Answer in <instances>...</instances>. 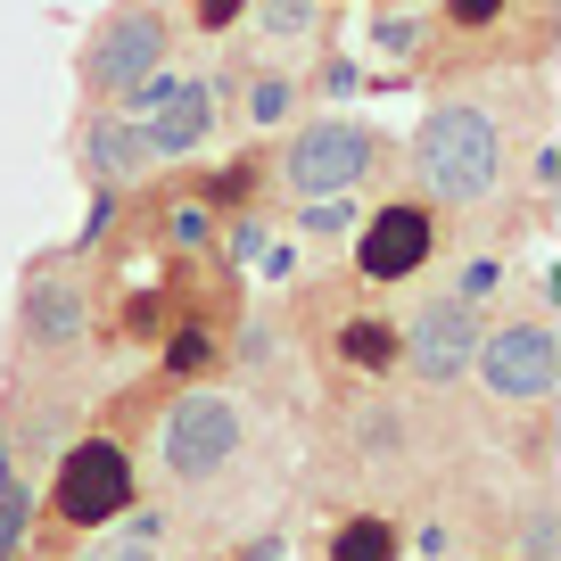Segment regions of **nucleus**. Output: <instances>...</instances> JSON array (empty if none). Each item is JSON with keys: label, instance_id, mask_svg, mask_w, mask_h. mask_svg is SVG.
I'll return each mask as SVG.
<instances>
[{"label": "nucleus", "instance_id": "nucleus-15", "mask_svg": "<svg viewBox=\"0 0 561 561\" xmlns=\"http://www.w3.org/2000/svg\"><path fill=\"white\" fill-rule=\"evenodd\" d=\"M256 25L273 42H306L314 34V0H256Z\"/></svg>", "mask_w": 561, "mask_h": 561}, {"label": "nucleus", "instance_id": "nucleus-13", "mask_svg": "<svg viewBox=\"0 0 561 561\" xmlns=\"http://www.w3.org/2000/svg\"><path fill=\"white\" fill-rule=\"evenodd\" d=\"M339 364L388 371V364H397V331H388V322H347V331H339Z\"/></svg>", "mask_w": 561, "mask_h": 561}, {"label": "nucleus", "instance_id": "nucleus-7", "mask_svg": "<svg viewBox=\"0 0 561 561\" xmlns=\"http://www.w3.org/2000/svg\"><path fill=\"white\" fill-rule=\"evenodd\" d=\"M124 124L140 133V149L149 158H191L198 140H207V124H215V100H207V83L198 75H149L140 91H124Z\"/></svg>", "mask_w": 561, "mask_h": 561}, {"label": "nucleus", "instance_id": "nucleus-5", "mask_svg": "<svg viewBox=\"0 0 561 561\" xmlns=\"http://www.w3.org/2000/svg\"><path fill=\"white\" fill-rule=\"evenodd\" d=\"M165 58H174V25H165V9H149V0H124L116 18L91 34L83 83L100 91V100H124V91H140L149 75H165Z\"/></svg>", "mask_w": 561, "mask_h": 561}, {"label": "nucleus", "instance_id": "nucleus-14", "mask_svg": "<svg viewBox=\"0 0 561 561\" xmlns=\"http://www.w3.org/2000/svg\"><path fill=\"white\" fill-rule=\"evenodd\" d=\"M25 537H34V488H25V479H0V561H18Z\"/></svg>", "mask_w": 561, "mask_h": 561}, {"label": "nucleus", "instance_id": "nucleus-12", "mask_svg": "<svg viewBox=\"0 0 561 561\" xmlns=\"http://www.w3.org/2000/svg\"><path fill=\"white\" fill-rule=\"evenodd\" d=\"M397 553H404V537L380 512H355V520L331 528V561H397Z\"/></svg>", "mask_w": 561, "mask_h": 561}, {"label": "nucleus", "instance_id": "nucleus-16", "mask_svg": "<svg viewBox=\"0 0 561 561\" xmlns=\"http://www.w3.org/2000/svg\"><path fill=\"white\" fill-rule=\"evenodd\" d=\"M289 100H298V91H289V75H264V83L248 91V116H256V124H280V116H289Z\"/></svg>", "mask_w": 561, "mask_h": 561}, {"label": "nucleus", "instance_id": "nucleus-11", "mask_svg": "<svg viewBox=\"0 0 561 561\" xmlns=\"http://www.w3.org/2000/svg\"><path fill=\"white\" fill-rule=\"evenodd\" d=\"M83 165H91V182H140L158 158L140 149V133H133L124 116H100V124L83 133Z\"/></svg>", "mask_w": 561, "mask_h": 561}, {"label": "nucleus", "instance_id": "nucleus-6", "mask_svg": "<svg viewBox=\"0 0 561 561\" xmlns=\"http://www.w3.org/2000/svg\"><path fill=\"white\" fill-rule=\"evenodd\" d=\"M133 495H140V479H133V455H124L116 438H83V446H67V455H58L50 512H58L67 528H107V520H124V512H133Z\"/></svg>", "mask_w": 561, "mask_h": 561}, {"label": "nucleus", "instance_id": "nucleus-17", "mask_svg": "<svg viewBox=\"0 0 561 561\" xmlns=\"http://www.w3.org/2000/svg\"><path fill=\"white\" fill-rule=\"evenodd\" d=\"M512 0H446V25H462V34H479V25H495Z\"/></svg>", "mask_w": 561, "mask_h": 561}, {"label": "nucleus", "instance_id": "nucleus-9", "mask_svg": "<svg viewBox=\"0 0 561 561\" xmlns=\"http://www.w3.org/2000/svg\"><path fill=\"white\" fill-rule=\"evenodd\" d=\"M430 256H438V215L413 207V198L380 207L364 224V240H355V273H364V280H404V273H421Z\"/></svg>", "mask_w": 561, "mask_h": 561}, {"label": "nucleus", "instance_id": "nucleus-18", "mask_svg": "<svg viewBox=\"0 0 561 561\" xmlns=\"http://www.w3.org/2000/svg\"><path fill=\"white\" fill-rule=\"evenodd\" d=\"M83 561H158V545H149V537H124V545H91Z\"/></svg>", "mask_w": 561, "mask_h": 561}, {"label": "nucleus", "instance_id": "nucleus-4", "mask_svg": "<svg viewBox=\"0 0 561 561\" xmlns=\"http://www.w3.org/2000/svg\"><path fill=\"white\" fill-rule=\"evenodd\" d=\"M380 174V133H364V124H298L289 133V149H280V191L289 198H339L355 191V182Z\"/></svg>", "mask_w": 561, "mask_h": 561}, {"label": "nucleus", "instance_id": "nucleus-8", "mask_svg": "<svg viewBox=\"0 0 561 561\" xmlns=\"http://www.w3.org/2000/svg\"><path fill=\"white\" fill-rule=\"evenodd\" d=\"M479 306H462V298H430L413 322L397 331V364L413 371L421 388H446V380H462L471 371V355H479Z\"/></svg>", "mask_w": 561, "mask_h": 561}, {"label": "nucleus", "instance_id": "nucleus-3", "mask_svg": "<svg viewBox=\"0 0 561 561\" xmlns=\"http://www.w3.org/2000/svg\"><path fill=\"white\" fill-rule=\"evenodd\" d=\"M488 404H512V413H537L545 397L561 388V339L545 314H520V322H495L479 331V355H471Z\"/></svg>", "mask_w": 561, "mask_h": 561}, {"label": "nucleus", "instance_id": "nucleus-2", "mask_svg": "<svg viewBox=\"0 0 561 561\" xmlns=\"http://www.w3.org/2000/svg\"><path fill=\"white\" fill-rule=\"evenodd\" d=\"M149 455L174 488H207L215 471L248 455V404L231 388H182V397H165L158 430H149Z\"/></svg>", "mask_w": 561, "mask_h": 561}, {"label": "nucleus", "instance_id": "nucleus-10", "mask_svg": "<svg viewBox=\"0 0 561 561\" xmlns=\"http://www.w3.org/2000/svg\"><path fill=\"white\" fill-rule=\"evenodd\" d=\"M83 280L67 273H25V339L34 347H75L83 339Z\"/></svg>", "mask_w": 561, "mask_h": 561}, {"label": "nucleus", "instance_id": "nucleus-19", "mask_svg": "<svg viewBox=\"0 0 561 561\" xmlns=\"http://www.w3.org/2000/svg\"><path fill=\"white\" fill-rule=\"evenodd\" d=\"M545 553H553V504L528 512V561H545Z\"/></svg>", "mask_w": 561, "mask_h": 561}, {"label": "nucleus", "instance_id": "nucleus-1", "mask_svg": "<svg viewBox=\"0 0 561 561\" xmlns=\"http://www.w3.org/2000/svg\"><path fill=\"white\" fill-rule=\"evenodd\" d=\"M512 174V124L495 116V107L479 100H446L421 116L413 133V182L438 207H479V198H495Z\"/></svg>", "mask_w": 561, "mask_h": 561}, {"label": "nucleus", "instance_id": "nucleus-20", "mask_svg": "<svg viewBox=\"0 0 561 561\" xmlns=\"http://www.w3.org/2000/svg\"><path fill=\"white\" fill-rule=\"evenodd\" d=\"M240 9H248V0H198V25H207V34H224Z\"/></svg>", "mask_w": 561, "mask_h": 561}]
</instances>
